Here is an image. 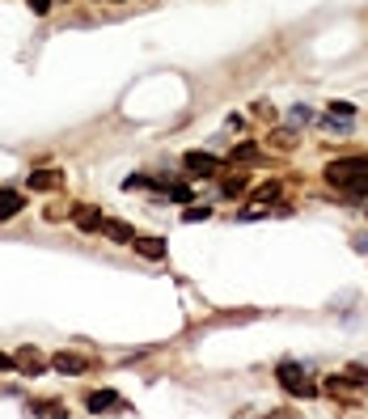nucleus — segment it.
<instances>
[{"mask_svg": "<svg viewBox=\"0 0 368 419\" xmlns=\"http://www.w3.org/2000/svg\"><path fill=\"white\" fill-rule=\"evenodd\" d=\"M275 377H280V386L292 394V398H313V394H318V386H313L301 369H296V364H280V369H275Z\"/></svg>", "mask_w": 368, "mask_h": 419, "instance_id": "1", "label": "nucleus"}, {"mask_svg": "<svg viewBox=\"0 0 368 419\" xmlns=\"http://www.w3.org/2000/svg\"><path fill=\"white\" fill-rule=\"evenodd\" d=\"M51 369H56V373H68V377H81V373L89 369V360L77 356V351H60L56 360H51Z\"/></svg>", "mask_w": 368, "mask_h": 419, "instance_id": "2", "label": "nucleus"}, {"mask_svg": "<svg viewBox=\"0 0 368 419\" xmlns=\"http://www.w3.org/2000/svg\"><path fill=\"white\" fill-rule=\"evenodd\" d=\"M216 166H221V161H216L212 152H186V170H191V174H199V178H212V174H216Z\"/></svg>", "mask_w": 368, "mask_h": 419, "instance_id": "3", "label": "nucleus"}, {"mask_svg": "<svg viewBox=\"0 0 368 419\" xmlns=\"http://www.w3.org/2000/svg\"><path fill=\"white\" fill-rule=\"evenodd\" d=\"M72 221H77V229H81V233H97L102 225H106V221H102V212H97V207H89V203H81V207H77Z\"/></svg>", "mask_w": 368, "mask_h": 419, "instance_id": "4", "label": "nucleus"}, {"mask_svg": "<svg viewBox=\"0 0 368 419\" xmlns=\"http://www.w3.org/2000/svg\"><path fill=\"white\" fill-rule=\"evenodd\" d=\"M89 411L97 415V411H123V398L115 394V390H93L89 394Z\"/></svg>", "mask_w": 368, "mask_h": 419, "instance_id": "5", "label": "nucleus"}, {"mask_svg": "<svg viewBox=\"0 0 368 419\" xmlns=\"http://www.w3.org/2000/svg\"><path fill=\"white\" fill-rule=\"evenodd\" d=\"M51 187H64V170H38V174H30V191H51Z\"/></svg>", "mask_w": 368, "mask_h": 419, "instance_id": "6", "label": "nucleus"}, {"mask_svg": "<svg viewBox=\"0 0 368 419\" xmlns=\"http://www.w3.org/2000/svg\"><path fill=\"white\" fill-rule=\"evenodd\" d=\"M131 246H136V254H144V258H161V254H166V237H131Z\"/></svg>", "mask_w": 368, "mask_h": 419, "instance_id": "7", "label": "nucleus"}, {"mask_svg": "<svg viewBox=\"0 0 368 419\" xmlns=\"http://www.w3.org/2000/svg\"><path fill=\"white\" fill-rule=\"evenodd\" d=\"M26 207V199L17 195V191H0V221H9V216H17Z\"/></svg>", "mask_w": 368, "mask_h": 419, "instance_id": "8", "label": "nucleus"}, {"mask_svg": "<svg viewBox=\"0 0 368 419\" xmlns=\"http://www.w3.org/2000/svg\"><path fill=\"white\" fill-rule=\"evenodd\" d=\"M17 373L38 377V373H42V356H38V351H17Z\"/></svg>", "mask_w": 368, "mask_h": 419, "instance_id": "9", "label": "nucleus"}, {"mask_svg": "<svg viewBox=\"0 0 368 419\" xmlns=\"http://www.w3.org/2000/svg\"><path fill=\"white\" fill-rule=\"evenodd\" d=\"M102 229H106V237H111V242H131V237H136V233H131V225H123V221H106Z\"/></svg>", "mask_w": 368, "mask_h": 419, "instance_id": "10", "label": "nucleus"}, {"mask_svg": "<svg viewBox=\"0 0 368 419\" xmlns=\"http://www.w3.org/2000/svg\"><path fill=\"white\" fill-rule=\"evenodd\" d=\"M161 191H166V195H170L174 203H186V199H191V191H186L182 182H161Z\"/></svg>", "mask_w": 368, "mask_h": 419, "instance_id": "11", "label": "nucleus"}, {"mask_svg": "<svg viewBox=\"0 0 368 419\" xmlns=\"http://www.w3.org/2000/svg\"><path fill=\"white\" fill-rule=\"evenodd\" d=\"M229 161H258V148H254V144H237Z\"/></svg>", "mask_w": 368, "mask_h": 419, "instance_id": "12", "label": "nucleus"}, {"mask_svg": "<svg viewBox=\"0 0 368 419\" xmlns=\"http://www.w3.org/2000/svg\"><path fill=\"white\" fill-rule=\"evenodd\" d=\"M221 191L233 199V195H241V191H246V178H237V174H233V178H225V187H221Z\"/></svg>", "mask_w": 368, "mask_h": 419, "instance_id": "13", "label": "nucleus"}, {"mask_svg": "<svg viewBox=\"0 0 368 419\" xmlns=\"http://www.w3.org/2000/svg\"><path fill=\"white\" fill-rule=\"evenodd\" d=\"M30 411L34 415H64V406H56V402H30Z\"/></svg>", "mask_w": 368, "mask_h": 419, "instance_id": "14", "label": "nucleus"}, {"mask_svg": "<svg viewBox=\"0 0 368 419\" xmlns=\"http://www.w3.org/2000/svg\"><path fill=\"white\" fill-rule=\"evenodd\" d=\"M182 216H186V221H207V207H186Z\"/></svg>", "mask_w": 368, "mask_h": 419, "instance_id": "15", "label": "nucleus"}, {"mask_svg": "<svg viewBox=\"0 0 368 419\" xmlns=\"http://www.w3.org/2000/svg\"><path fill=\"white\" fill-rule=\"evenodd\" d=\"M288 119H292V123H296V127H301V123H309V111H305V106H296V111H292V115H288Z\"/></svg>", "mask_w": 368, "mask_h": 419, "instance_id": "16", "label": "nucleus"}, {"mask_svg": "<svg viewBox=\"0 0 368 419\" xmlns=\"http://www.w3.org/2000/svg\"><path fill=\"white\" fill-rule=\"evenodd\" d=\"M330 115H339V119H351V106H347V102H339V106H330Z\"/></svg>", "mask_w": 368, "mask_h": 419, "instance_id": "17", "label": "nucleus"}, {"mask_svg": "<svg viewBox=\"0 0 368 419\" xmlns=\"http://www.w3.org/2000/svg\"><path fill=\"white\" fill-rule=\"evenodd\" d=\"M30 9H34V13H47V9H51V0H30Z\"/></svg>", "mask_w": 368, "mask_h": 419, "instance_id": "18", "label": "nucleus"}]
</instances>
